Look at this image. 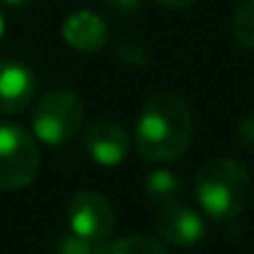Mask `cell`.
I'll return each instance as SVG.
<instances>
[{"label":"cell","instance_id":"1","mask_svg":"<svg viewBox=\"0 0 254 254\" xmlns=\"http://www.w3.org/2000/svg\"><path fill=\"white\" fill-rule=\"evenodd\" d=\"M192 110L177 92L150 95L137 117L135 142L145 160L172 162L185 155L192 140Z\"/></svg>","mask_w":254,"mask_h":254},{"label":"cell","instance_id":"2","mask_svg":"<svg viewBox=\"0 0 254 254\" xmlns=\"http://www.w3.org/2000/svg\"><path fill=\"white\" fill-rule=\"evenodd\" d=\"M194 197L204 217L214 222H234L252 199V177L237 160L214 157L199 167Z\"/></svg>","mask_w":254,"mask_h":254},{"label":"cell","instance_id":"3","mask_svg":"<svg viewBox=\"0 0 254 254\" xmlns=\"http://www.w3.org/2000/svg\"><path fill=\"white\" fill-rule=\"evenodd\" d=\"M82 100L72 90H50L45 92L33 112V135L45 145H65L82 127Z\"/></svg>","mask_w":254,"mask_h":254},{"label":"cell","instance_id":"4","mask_svg":"<svg viewBox=\"0 0 254 254\" xmlns=\"http://www.w3.org/2000/svg\"><path fill=\"white\" fill-rule=\"evenodd\" d=\"M40 170V147L20 125L0 120V190L15 192L28 187Z\"/></svg>","mask_w":254,"mask_h":254},{"label":"cell","instance_id":"5","mask_svg":"<svg viewBox=\"0 0 254 254\" xmlns=\"http://www.w3.org/2000/svg\"><path fill=\"white\" fill-rule=\"evenodd\" d=\"M67 219H70V232L80 234L82 239L97 247L110 239L117 222L110 199L95 190H80L70 197Z\"/></svg>","mask_w":254,"mask_h":254},{"label":"cell","instance_id":"6","mask_svg":"<svg viewBox=\"0 0 254 254\" xmlns=\"http://www.w3.org/2000/svg\"><path fill=\"white\" fill-rule=\"evenodd\" d=\"M155 229L162 242L175 247H194L204 239L207 224L199 212H194L187 202H175L155 209Z\"/></svg>","mask_w":254,"mask_h":254},{"label":"cell","instance_id":"7","mask_svg":"<svg viewBox=\"0 0 254 254\" xmlns=\"http://www.w3.org/2000/svg\"><path fill=\"white\" fill-rule=\"evenodd\" d=\"M82 145L90 160L102 167H115L125 162L127 155H130V135H127L122 125L112 120H95L92 125H87Z\"/></svg>","mask_w":254,"mask_h":254},{"label":"cell","instance_id":"8","mask_svg":"<svg viewBox=\"0 0 254 254\" xmlns=\"http://www.w3.org/2000/svg\"><path fill=\"white\" fill-rule=\"evenodd\" d=\"M38 77L20 60H0V115H18L35 100Z\"/></svg>","mask_w":254,"mask_h":254},{"label":"cell","instance_id":"9","mask_svg":"<svg viewBox=\"0 0 254 254\" xmlns=\"http://www.w3.org/2000/svg\"><path fill=\"white\" fill-rule=\"evenodd\" d=\"M63 40L80 50V53H95L107 45L110 40V28L107 23L92 13V10H75L65 18L63 23Z\"/></svg>","mask_w":254,"mask_h":254},{"label":"cell","instance_id":"10","mask_svg":"<svg viewBox=\"0 0 254 254\" xmlns=\"http://www.w3.org/2000/svg\"><path fill=\"white\" fill-rule=\"evenodd\" d=\"M142 190H145L147 202L155 209L167 207V204H175V202H185V197H187L185 182L175 172H170V170H155V172H150Z\"/></svg>","mask_w":254,"mask_h":254},{"label":"cell","instance_id":"11","mask_svg":"<svg viewBox=\"0 0 254 254\" xmlns=\"http://www.w3.org/2000/svg\"><path fill=\"white\" fill-rule=\"evenodd\" d=\"M95 254H170L167 247L145 234H130V237H120L112 242H105L95 249Z\"/></svg>","mask_w":254,"mask_h":254},{"label":"cell","instance_id":"12","mask_svg":"<svg viewBox=\"0 0 254 254\" xmlns=\"http://www.w3.org/2000/svg\"><path fill=\"white\" fill-rule=\"evenodd\" d=\"M232 35L237 45L254 50V0H242L232 15Z\"/></svg>","mask_w":254,"mask_h":254},{"label":"cell","instance_id":"13","mask_svg":"<svg viewBox=\"0 0 254 254\" xmlns=\"http://www.w3.org/2000/svg\"><path fill=\"white\" fill-rule=\"evenodd\" d=\"M115 55L127 67H145L150 63V50L142 40L135 38H120L115 43Z\"/></svg>","mask_w":254,"mask_h":254},{"label":"cell","instance_id":"14","mask_svg":"<svg viewBox=\"0 0 254 254\" xmlns=\"http://www.w3.org/2000/svg\"><path fill=\"white\" fill-rule=\"evenodd\" d=\"M102 10L120 23L132 20L142 10V0H102Z\"/></svg>","mask_w":254,"mask_h":254},{"label":"cell","instance_id":"15","mask_svg":"<svg viewBox=\"0 0 254 254\" xmlns=\"http://www.w3.org/2000/svg\"><path fill=\"white\" fill-rule=\"evenodd\" d=\"M95 249H97V244L82 239L75 232H65L58 239V254H95Z\"/></svg>","mask_w":254,"mask_h":254},{"label":"cell","instance_id":"16","mask_svg":"<svg viewBox=\"0 0 254 254\" xmlns=\"http://www.w3.org/2000/svg\"><path fill=\"white\" fill-rule=\"evenodd\" d=\"M237 140L244 150L254 152V115H247L237 122Z\"/></svg>","mask_w":254,"mask_h":254},{"label":"cell","instance_id":"17","mask_svg":"<svg viewBox=\"0 0 254 254\" xmlns=\"http://www.w3.org/2000/svg\"><path fill=\"white\" fill-rule=\"evenodd\" d=\"M155 3L162 5V8H170V10H185V8L194 5L197 0H155Z\"/></svg>","mask_w":254,"mask_h":254},{"label":"cell","instance_id":"18","mask_svg":"<svg viewBox=\"0 0 254 254\" xmlns=\"http://www.w3.org/2000/svg\"><path fill=\"white\" fill-rule=\"evenodd\" d=\"M5 5H10V8H30L35 0H3Z\"/></svg>","mask_w":254,"mask_h":254},{"label":"cell","instance_id":"19","mask_svg":"<svg viewBox=\"0 0 254 254\" xmlns=\"http://www.w3.org/2000/svg\"><path fill=\"white\" fill-rule=\"evenodd\" d=\"M3 33H5V18H3V13H0V38H3Z\"/></svg>","mask_w":254,"mask_h":254}]
</instances>
